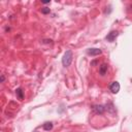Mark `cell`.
Returning a JSON list of instances; mask_svg holds the SVG:
<instances>
[{"instance_id":"obj_12","label":"cell","mask_w":132,"mask_h":132,"mask_svg":"<svg viewBox=\"0 0 132 132\" xmlns=\"http://www.w3.org/2000/svg\"><path fill=\"white\" fill-rule=\"evenodd\" d=\"M43 4H48V3H51V1H42Z\"/></svg>"},{"instance_id":"obj_1","label":"cell","mask_w":132,"mask_h":132,"mask_svg":"<svg viewBox=\"0 0 132 132\" xmlns=\"http://www.w3.org/2000/svg\"><path fill=\"white\" fill-rule=\"evenodd\" d=\"M72 58H73V56H72V52H71L70 50H67V51L65 52L63 58H62V64H63L64 67H68V66L71 64V62H72Z\"/></svg>"},{"instance_id":"obj_11","label":"cell","mask_w":132,"mask_h":132,"mask_svg":"<svg viewBox=\"0 0 132 132\" xmlns=\"http://www.w3.org/2000/svg\"><path fill=\"white\" fill-rule=\"evenodd\" d=\"M4 80H5V76H4V74H2V75H1V83H3Z\"/></svg>"},{"instance_id":"obj_4","label":"cell","mask_w":132,"mask_h":132,"mask_svg":"<svg viewBox=\"0 0 132 132\" xmlns=\"http://www.w3.org/2000/svg\"><path fill=\"white\" fill-rule=\"evenodd\" d=\"M118 35H119V32L118 31H112V32H109L108 34L106 35V40L107 41H109V42H113V41H115V39L118 37Z\"/></svg>"},{"instance_id":"obj_10","label":"cell","mask_w":132,"mask_h":132,"mask_svg":"<svg viewBox=\"0 0 132 132\" xmlns=\"http://www.w3.org/2000/svg\"><path fill=\"white\" fill-rule=\"evenodd\" d=\"M43 43H53V40L52 39H45V40H42Z\"/></svg>"},{"instance_id":"obj_13","label":"cell","mask_w":132,"mask_h":132,"mask_svg":"<svg viewBox=\"0 0 132 132\" xmlns=\"http://www.w3.org/2000/svg\"><path fill=\"white\" fill-rule=\"evenodd\" d=\"M34 132H38V131H34Z\"/></svg>"},{"instance_id":"obj_3","label":"cell","mask_w":132,"mask_h":132,"mask_svg":"<svg viewBox=\"0 0 132 132\" xmlns=\"http://www.w3.org/2000/svg\"><path fill=\"white\" fill-rule=\"evenodd\" d=\"M109 90H111L113 94H117L120 91V84L118 82H113L109 85Z\"/></svg>"},{"instance_id":"obj_7","label":"cell","mask_w":132,"mask_h":132,"mask_svg":"<svg viewBox=\"0 0 132 132\" xmlns=\"http://www.w3.org/2000/svg\"><path fill=\"white\" fill-rule=\"evenodd\" d=\"M16 95H17L18 99H20V100H23V99H24V93H23L22 88H18V89L16 90Z\"/></svg>"},{"instance_id":"obj_2","label":"cell","mask_w":132,"mask_h":132,"mask_svg":"<svg viewBox=\"0 0 132 132\" xmlns=\"http://www.w3.org/2000/svg\"><path fill=\"white\" fill-rule=\"evenodd\" d=\"M105 109H106L105 105H102V104H96L92 106V111L97 115H102L105 112Z\"/></svg>"},{"instance_id":"obj_5","label":"cell","mask_w":132,"mask_h":132,"mask_svg":"<svg viewBox=\"0 0 132 132\" xmlns=\"http://www.w3.org/2000/svg\"><path fill=\"white\" fill-rule=\"evenodd\" d=\"M102 53V51L100 49H89L87 51V54L89 55V56H98V55H100Z\"/></svg>"},{"instance_id":"obj_9","label":"cell","mask_w":132,"mask_h":132,"mask_svg":"<svg viewBox=\"0 0 132 132\" xmlns=\"http://www.w3.org/2000/svg\"><path fill=\"white\" fill-rule=\"evenodd\" d=\"M50 13H51V9H50L49 7H43V8H41V14L48 15V14H50Z\"/></svg>"},{"instance_id":"obj_6","label":"cell","mask_w":132,"mask_h":132,"mask_svg":"<svg viewBox=\"0 0 132 132\" xmlns=\"http://www.w3.org/2000/svg\"><path fill=\"white\" fill-rule=\"evenodd\" d=\"M107 69H108V65L106 63H102L99 66V73L101 75H105V73L107 72Z\"/></svg>"},{"instance_id":"obj_8","label":"cell","mask_w":132,"mask_h":132,"mask_svg":"<svg viewBox=\"0 0 132 132\" xmlns=\"http://www.w3.org/2000/svg\"><path fill=\"white\" fill-rule=\"evenodd\" d=\"M42 128H43V130H46V131H50V130L53 129V123L52 122H47V123H45L42 125Z\"/></svg>"}]
</instances>
